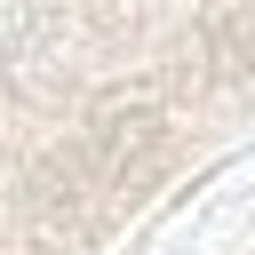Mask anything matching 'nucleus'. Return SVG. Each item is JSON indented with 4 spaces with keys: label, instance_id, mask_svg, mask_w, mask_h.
I'll list each match as a JSON object with an SVG mask.
<instances>
[{
    "label": "nucleus",
    "instance_id": "nucleus-1",
    "mask_svg": "<svg viewBox=\"0 0 255 255\" xmlns=\"http://www.w3.org/2000/svg\"><path fill=\"white\" fill-rule=\"evenodd\" d=\"M255 135V0H0V255H112Z\"/></svg>",
    "mask_w": 255,
    "mask_h": 255
}]
</instances>
